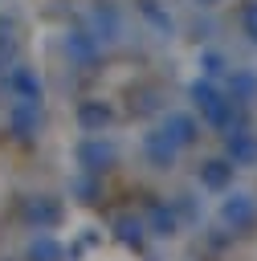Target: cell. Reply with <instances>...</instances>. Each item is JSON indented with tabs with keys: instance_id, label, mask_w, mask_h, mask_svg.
Listing matches in <instances>:
<instances>
[{
	"instance_id": "1",
	"label": "cell",
	"mask_w": 257,
	"mask_h": 261,
	"mask_svg": "<svg viewBox=\"0 0 257 261\" xmlns=\"http://www.w3.org/2000/svg\"><path fill=\"white\" fill-rule=\"evenodd\" d=\"M224 220H228V224H249V220H253V204H249L245 196L228 200V204H224Z\"/></svg>"
},
{
	"instance_id": "2",
	"label": "cell",
	"mask_w": 257,
	"mask_h": 261,
	"mask_svg": "<svg viewBox=\"0 0 257 261\" xmlns=\"http://www.w3.org/2000/svg\"><path fill=\"white\" fill-rule=\"evenodd\" d=\"M224 179H228V167H224V163H208V171H204V184H208V188H220Z\"/></svg>"
},
{
	"instance_id": "3",
	"label": "cell",
	"mask_w": 257,
	"mask_h": 261,
	"mask_svg": "<svg viewBox=\"0 0 257 261\" xmlns=\"http://www.w3.org/2000/svg\"><path fill=\"white\" fill-rule=\"evenodd\" d=\"M245 33L257 41V0H253V4H245Z\"/></svg>"
},
{
	"instance_id": "4",
	"label": "cell",
	"mask_w": 257,
	"mask_h": 261,
	"mask_svg": "<svg viewBox=\"0 0 257 261\" xmlns=\"http://www.w3.org/2000/svg\"><path fill=\"white\" fill-rule=\"evenodd\" d=\"M228 151H233L237 159H249V155H253V143H249V139H237V143L228 139Z\"/></svg>"
}]
</instances>
